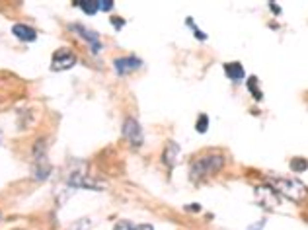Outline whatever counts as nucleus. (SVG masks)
Listing matches in <instances>:
<instances>
[{
    "instance_id": "obj_1",
    "label": "nucleus",
    "mask_w": 308,
    "mask_h": 230,
    "mask_svg": "<svg viewBox=\"0 0 308 230\" xmlns=\"http://www.w3.org/2000/svg\"><path fill=\"white\" fill-rule=\"evenodd\" d=\"M267 183L271 185V189L277 193V195H285L287 199H291V201H303L305 197L308 195V189L307 185L301 181V179H295V177H291V179H287V177H269L267 179Z\"/></svg>"
},
{
    "instance_id": "obj_2",
    "label": "nucleus",
    "mask_w": 308,
    "mask_h": 230,
    "mask_svg": "<svg viewBox=\"0 0 308 230\" xmlns=\"http://www.w3.org/2000/svg\"><path fill=\"white\" fill-rule=\"evenodd\" d=\"M222 164H224V160H222L220 154L201 156V158L193 160V164H191V177L199 179V177H205V175H211V173H216L222 168Z\"/></svg>"
},
{
    "instance_id": "obj_3",
    "label": "nucleus",
    "mask_w": 308,
    "mask_h": 230,
    "mask_svg": "<svg viewBox=\"0 0 308 230\" xmlns=\"http://www.w3.org/2000/svg\"><path fill=\"white\" fill-rule=\"evenodd\" d=\"M76 64V55L74 51H70L68 47H62L59 51L53 53L51 58V68L53 70H68Z\"/></svg>"
},
{
    "instance_id": "obj_4",
    "label": "nucleus",
    "mask_w": 308,
    "mask_h": 230,
    "mask_svg": "<svg viewBox=\"0 0 308 230\" xmlns=\"http://www.w3.org/2000/svg\"><path fill=\"white\" fill-rule=\"evenodd\" d=\"M123 137L133 144V146H141L143 144V129L139 125L137 119L127 117L123 123Z\"/></svg>"
},
{
    "instance_id": "obj_5",
    "label": "nucleus",
    "mask_w": 308,
    "mask_h": 230,
    "mask_svg": "<svg viewBox=\"0 0 308 230\" xmlns=\"http://www.w3.org/2000/svg\"><path fill=\"white\" fill-rule=\"evenodd\" d=\"M141 64H143V60L137 57H133V55H129V57H119L113 60V66H115V70H117V74H129V72H135V70H139L141 68Z\"/></svg>"
},
{
    "instance_id": "obj_6",
    "label": "nucleus",
    "mask_w": 308,
    "mask_h": 230,
    "mask_svg": "<svg viewBox=\"0 0 308 230\" xmlns=\"http://www.w3.org/2000/svg\"><path fill=\"white\" fill-rule=\"evenodd\" d=\"M74 31H78L80 33V37L94 49V53H100V49H102V45H100V39H98V33L96 31H92V29H88V28H84V26H80V24H76V26H70Z\"/></svg>"
},
{
    "instance_id": "obj_7",
    "label": "nucleus",
    "mask_w": 308,
    "mask_h": 230,
    "mask_svg": "<svg viewBox=\"0 0 308 230\" xmlns=\"http://www.w3.org/2000/svg\"><path fill=\"white\" fill-rule=\"evenodd\" d=\"M12 33L20 39V41H35L37 39V31L26 24H14L12 26Z\"/></svg>"
},
{
    "instance_id": "obj_8",
    "label": "nucleus",
    "mask_w": 308,
    "mask_h": 230,
    "mask_svg": "<svg viewBox=\"0 0 308 230\" xmlns=\"http://www.w3.org/2000/svg\"><path fill=\"white\" fill-rule=\"evenodd\" d=\"M224 72H226V76H228L232 82H240V80H244V76H246V72H244V68H242L240 62H226V64H224Z\"/></svg>"
},
{
    "instance_id": "obj_9",
    "label": "nucleus",
    "mask_w": 308,
    "mask_h": 230,
    "mask_svg": "<svg viewBox=\"0 0 308 230\" xmlns=\"http://www.w3.org/2000/svg\"><path fill=\"white\" fill-rule=\"evenodd\" d=\"M178 154H180V146L176 143H168L166 148H164V162H166V166H170V168L176 166Z\"/></svg>"
},
{
    "instance_id": "obj_10",
    "label": "nucleus",
    "mask_w": 308,
    "mask_h": 230,
    "mask_svg": "<svg viewBox=\"0 0 308 230\" xmlns=\"http://www.w3.org/2000/svg\"><path fill=\"white\" fill-rule=\"evenodd\" d=\"M74 4H76L84 14H88V16H92V14H96V12L100 10L98 0H76Z\"/></svg>"
},
{
    "instance_id": "obj_11",
    "label": "nucleus",
    "mask_w": 308,
    "mask_h": 230,
    "mask_svg": "<svg viewBox=\"0 0 308 230\" xmlns=\"http://www.w3.org/2000/svg\"><path fill=\"white\" fill-rule=\"evenodd\" d=\"M248 88H250V92L254 94V98H256L257 102L263 98V96H261V92L257 90V78L256 76H250V78H248Z\"/></svg>"
},
{
    "instance_id": "obj_12",
    "label": "nucleus",
    "mask_w": 308,
    "mask_h": 230,
    "mask_svg": "<svg viewBox=\"0 0 308 230\" xmlns=\"http://www.w3.org/2000/svg\"><path fill=\"white\" fill-rule=\"evenodd\" d=\"M291 168H293L295 172H305L308 168V160H305V158H295V160L291 162Z\"/></svg>"
},
{
    "instance_id": "obj_13",
    "label": "nucleus",
    "mask_w": 308,
    "mask_h": 230,
    "mask_svg": "<svg viewBox=\"0 0 308 230\" xmlns=\"http://www.w3.org/2000/svg\"><path fill=\"white\" fill-rule=\"evenodd\" d=\"M207 127H209V117L205 114L199 115V119H197V133H207Z\"/></svg>"
},
{
    "instance_id": "obj_14",
    "label": "nucleus",
    "mask_w": 308,
    "mask_h": 230,
    "mask_svg": "<svg viewBox=\"0 0 308 230\" xmlns=\"http://www.w3.org/2000/svg\"><path fill=\"white\" fill-rule=\"evenodd\" d=\"M98 6H100V10H103V12H109L113 8V0H98Z\"/></svg>"
},
{
    "instance_id": "obj_15",
    "label": "nucleus",
    "mask_w": 308,
    "mask_h": 230,
    "mask_svg": "<svg viewBox=\"0 0 308 230\" xmlns=\"http://www.w3.org/2000/svg\"><path fill=\"white\" fill-rule=\"evenodd\" d=\"M113 230H135V227H131L129 223H119Z\"/></svg>"
},
{
    "instance_id": "obj_16",
    "label": "nucleus",
    "mask_w": 308,
    "mask_h": 230,
    "mask_svg": "<svg viewBox=\"0 0 308 230\" xmlns=\"http://www.w3.org/2000/svg\"><path fill=\"white\" fill-rule=\"evenodd\" d=\"M263 227H265V221H257L256 225H254V227H250L248 230H261Z\"/></svg>"
},
{
    "instance_id": "obj_17",
    "label": "nucleus",
    "mask_w": 308,
    "mask_h": 230,
    "mask_svg": "<svg viewBox=\"0 0 308 230\" xmlns=\"http://www.w3.org/2000/svg\"><path fill=\"white\" fill-rule=\"evenodd\" d=\"M111 22H113V26H115V28H117V29H119V28H121V26H125V22H123V20H121V18H113V20H111Z\"/></svg>"
},
{
    "instance_id": "obj_18",
    "label": "nucleus",
    "mask_w": 308,
    "mask_h": 230,
    "mask_svg": "<svg viewBox=\"0 0 308 230\" xmlns=\"http://www.w3.org/2000/svg\"><path fill=\"white\" fill-rule=\"evenodd\" d=\"M193 31H195V37H197V39H201V41H205V39H207V35H205V33H203V31H199L197 28H195Z\"/></svg>"
},
{
    "instance_id": "obj_19",
    "label": "nucleus",
    "mask_w": 308,
    "mask_h": 230,
    "mask_svg": "<svg viewBox=\"0 0 308 230\" xmlns=\"http://www.w3.org/2000/svg\"><path fill=\"white\" fill-rule=\"evenodd\" d=\"M135 230H154V229L151 227V225H141V227H137Z\"/></svg>"
},
{
    "instance_id": "obj_20",
    "label": "nucleus",
    "mask_w": 308,
    "mask_h": 230,
    "mask_svg": "<svg viewBox=\"0 0 308 230\" xmlns=\"http://www.w3.org/2000/svg\"><path fill=\"white\" fill-rule=\"evenodd\" d=\"M0 219H2V215H0Z\"/></svg>"
}]
</instances>
